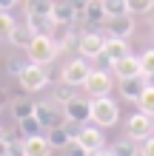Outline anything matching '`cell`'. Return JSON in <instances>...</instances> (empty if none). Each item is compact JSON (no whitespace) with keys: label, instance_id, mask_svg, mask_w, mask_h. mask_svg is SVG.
Returning a JSON list of instances; mask_svg holds the SVG:
<instances>
[{"label":"cell","instance_id":"6da1fadb","mask_svg":"<svg viewBox=\"0 0 154 156\" xmlns=\"http://www.w3.org/2000/svg\"><path fill=\"white\" fill-rule=\"evenodd\" d=\"M120 119V108L111 97H92L88 99V122L97 128H111Z\"/></svg>","mask_w":154,"mask_h":156},{"label":"cell","instance_id":"7a4b0ae2","mask_svg":"<svg viewBox=\"0 0 154 156\" xmlns=\"http://www.w3.org/2000/svg\"><path fill=\"white\" fill-rule=\"evenodd\" d=\"M57 54H60V45L54 43L51 34H34L32 43L26 45V57L34 66H49V62L57 60Z\"/></svg>","mask_w":154,"mask_h":156},{"label":"cell","instance_id":"3957f363","mask_svg":"<svg viewBox=\"0 0 154 156\" xmlns=\"http://www.w3.org/2000/svg\"><path fill=\"white\" fill-rule=\"evenodd\" d=\"M17 82H20L23 91H29V94H37L49 85V71L46 66H34V62H26V66L17 71Z\"/></svg>","mask_w":154,"mask_h":156},{"label":"cell","instance_id":"277c9868","mask_svg":"<svg viewBox=\"0 0 154 156\" xmlns=\"http://www.w3.org/2000/svg\"><path fill=\"white\" fill-rule=\"evenodd\" d=\"M34 116H37V122L43 131H51V128H57L66 122V114H63L60 102H54V99H46V102H34Z\"/></svg>","mask_w":154,"mask_h":156},{"label":"cell","instance_id":"5b68a950","mask_svg":"<svg viewBox=\"0 0 154 156\" xmlns=\"http://www.w3.org/2000/svg\"><path fill=\"white\" fill-rule=\"evenodd\" d=\"M151 133H154V116L143 114V111H137V114L129 116V122H126V136H129V139H140L143 142Z\"/></svg>","mask_w":154,"mask_h":156},{"label":"cell","instance_id":"8992f818","mask_svg":"<svg viewBox=\"0 0 154 156\" xmlns=\"http://www.w3.org/2000/svg\"><path fill=\"white\" fill-rule=\"evenodd\" d=\"M103 45H106V34L103 31H86V34H80L77 51H80L83 60H97L103 54Z\"/></svg>","mask_w":154,"mask_h":156},{"label":"cell","instance_id":"52a82bcc","mask_svg":"<svg viewBox=\"0 0 154 156\" xmlns=\"http://www.w3.org/2000/svg\"><path fill=\"white\" fill-rule=\"evenodd\" d=\"M111 77L106 74V71H97V68H92L88 71V77H86V82H83V91L88 97H108L111 94Z\"/></svg>","mask_w":154,"mask_h":156},{"label":"cell","instance_id":"ba28073f","mask_svg":"<svg viewBox=\"0 0 154 156\" xmlns=\"http://www.w3.org/2000/svg\"><path fill=\"white\" fill-rule=\"evenodd\" d=\"M88 71H92V68L86 66V60H83V57H77V60H71V62H66V66H63L60 80L66 82V85H71V88H74V85H83V82H86Z\"/></svg>","mask_w":154,"mask_h":156},{"label":"cell","instance_id":"9c48e42d","mask_svg":"<svg viewBox=\"0 0 154 156\" xmlns=\"http://www.w3.org/2000/svg\"><path fill=\"white\" fill-rule=\"evenodd\" d=\"M103 29H106V37H131V31H134V17L131 14H123V17H108V20L103 23Z\"/></svg>","mask_w":154,"mask_h":156},{"label":"cell","instance_id":"30bf717a","mask_svg":"<svg viewBox=\"0 0 154 156\" xmlns=\"http://www.w3.org/2000/svg\"><path fill=\"white\" fill-rule=\"evenodd\" d=\"M51 142L46 133H37V136H26L23 145H20V156H51Z\"/></svg>","mask_w":154,"mask_h":156},{"label":"cell","instance_id":"8fae6325","mask_svg":"<svg viewBox=\"0 0 154 156\" xmlns=\"http://www.w3.org/2000/svg\"><path fill=\"white\" fill-rule=\"evenodd\" d=\"M129 43L126 40H120V37H106V45H103V54L100 57L106 60V66H111V62H117V60H123V57H129Z\"/></svg>","mask_w":154,"mask_h":156},{"label":"cell","instance_id":"7c38bea8","mask_svg":"<svg viewBox=\"0 0 154 156\" xmlns=\"http://www.w3.org/2000/svg\"><path fill=\"white\" fill-rule=\"evenodd\" d=\"M51 37H54V43L60 45V51H77L80 34L74 31V26H54Z\"/></svg>","mask_w":154,"mask_h":156},{"label":"cell","instance_id":"4fadbf2b","mask_svg":"<svg viewBox=\"0 0 154 156\" xmlns=\"http://www.w3.org/2000/svg\"><path fill=\"white\" fill-rule=\"evenodd\" d=\"M77 142L83 145L88 153H92V151L106 148V142H103V128H97V125H83V131H80Z\"/></svg>","mask_w":154,"mask_h":156},{"label":"cell","instance_id":"5bb4252c","mask_svg":"<svg viewBox=\"0 0 154 156\" xmlns=\"http://www.w3.org/2000/svg\"><path fill=\"white\" fill-rule=\"evenodd\" d=\"M51 20H54V26H74V23H77L74 6H71L69 0H54V6H51Z\"/></svg>","mask_w":154,"mask_h":156},{"label":"cell","instance_id":"9a60e30c","mask_svg":"<svg viewBox=\"0 0 154 156\" xmlns=\"http://www.w3.org/2000/svg\"><path fill=\"white\" fill-rule=\"evenodd\" d=\"M117 74V80H126V77H140L143 71H140V60L134 57V54H129V57H123V60H117L108 66Z\"/></svg>","mask_w":154,"mask_h":156},{"label":"cell","instance_id":"2e32d148","mask_svg":"<svg viewBox=\"0 0 154 156\" xmlns=\"http://www.w3.org/2000/svg\"><path fill=\"white\" fill-rule=\"evenodd\" d=\"M63 114H66V119H74V122H83L88 119V99L83 97H71L66 105H63Z\"/></svg>","mask_w":154,"mask_h":156},{"label":"cell","instance_id":"e0dca14e","mask_svg":"<svg viewBox=\"0 0 154 156\" xmlns=\"http://www.w3.org/2000/svg\"><path fill=\"white\" fill-rule=\"evenodd\" d=\"M146 91V77H126V80H120V94H123V99H129V102H137V97Z\"/></svg>","mask_w":154,"mask_h":156},{"label":"cell","instance_id":"ac0fdd59","mask_svg":"<svg viewBox=\"0 0 154 156\" xmlns=\"http://www.w3.org/2000/svg\"><path fill=\"white\" fill-rule=\"evenodd\" d=\"M32 37H34V31L26 23H14V29L9 31V43H12L14 48H26V45L32 43Z\"/></svg>","mask_w":154,"mask_h":156},{"label":"cell","instance_id":"d6986e66","mask_svg":"<svg viewBox=\"0 0 154 156\" xmlns=\"http://www.w3.org/2000/svg\"><path fill=\"white\" fill-rule=\"evenodd\" d=\"M108 151H111V156H140V145H137V139L123 136V139H117Z\"/></svg>","mask_w":154,"mask_h":156},{"label":"cell","instance_id":"ffe728a7","mask_svg":"<svg viewBox=\"0 0 154 156\" xmlns=\"http://www.w3.org/2000/svg\"><path fill=\"white\" fill-rule=\"evenodd\" d=\"M83 20H86L88 26H103V23L108 20L103 3H92V0H88V3H86V12H83Z\"/></svg>","mask_w":154,"mask_h":156},{"label":"cell","instance_id":"44dd1931","mask_svg":"<svg viewBox=\"0 0 154 156\" xmlns=\"http://www.w3.org/2000/svg\"><path fill=\"white\" fill-rule=\"evenodd\" d=\"M46 136H49V142H51V148H66V145L74 139V136L69 133V128L66 125H57V128H51V131H46Z\"/></svg>","mask_w":154,"mask_h":156},{"label":"cell","instance_id":"7402d4cb","mask_svg":"<svg viewBox=\"0 0 154 156\" xmlns=\"http://www.w3.org/2000/svg\"><path fill=\"white\" fill-rule=\"evenodd\" d=\"M20 3H23V9H26V17H29V14L43 17V14H51L54 0H20Z\"/></svg>","mask_w":154,"mask_h":156},{"label":"cell","instance_id":"603a6c76","mask_svg":"<svg viewBox=\"0 0 154 156\" xmlns=\"http://www.w3.org/2000/svg\"><path fill=\"white\" fill-rule=\"evenodd\" d=\"M17 128H20V133H23V139L26 136H37V133H43V128H40V122H37V116H26V119H17Z\"/></svg>","mask_w":154,"mask_h":156},{"label":"cell","instance_id":"cb8c5ba5","mask_svg":"<svg viewBox=\"0 0 154 156\" xmlns=\"http://www.w3.org/2000/svg\"><path fill=\"white\" fill-rule=\"evenodd\" d=\"M137 111L154 116V88H151V85H146V91L137 97Z\"/></svg>","mask_w":154,"mask_h":156},{"label":"cell","instance_id":"d4e9b609","mask_svg":"<svg viewBox=\"0 0 154 156\" xmlns=\"http://www.w3.org/2000/svg\"><path fill=\"white\" fill-rule=\"evenodd\" d=\"M12 114H14V119L32 116L34 114V102H32V99H14V102H12Z\"/></svg>","mask_w":154,"mask_h":156},{"label":"cell","instance_id":"484cf974","mask_svg":"<svg viewBox=\"0 0 154 156\" xmlns=\"http://www.w3.org/2000/svg\"><path fill=\"white\" fill-rule=\"evenodd\" d=\"M103 9H106V17H123V14H129L126 0H103Z\"/></svg>","mask_w":154,"mask_h":156},{"label":"cell","instance_id":"4316f807","mask_svg":"<svg viewBox=\"0 0 154 156\" xmlns=\"http://www.w3.org/2000/svg\"><path fill=\"white\" fill-rule=\"evenodd\" d=\"M129 6V14H148L154 9V0H126Z\"/></svg>","mask_w":154,"mask_h":156},{"label":"cell","instance_id":"83f0119b","mask_svg":"<svg viewBox=\"0 0 154 156\" xmlns=\"http://www.w3.org/2000/svg\"><path fill=\"white\" fill-rule=\"evenodd\" d=\"M137 60H140V71H143V77L154 74V48H146Z\"/></svg>","mask_w":154,"mask_h":156},{"label":"cell","instance_id":"f1b7e54d","mask_svg":"<svg viewBox=\"0 0 154 156\" xmlns=\"http://www.w3.org/2000/svg\"><path fill=\"white\" fill-rule=\"evenodd\" d=\"M14 29V17L9 12H0V40H9V31Z\"/></svg>","mask_w":154,"mask_h":156},{"label":"cell","instance_id":"f546056e","mask_svg":"<svg viewBox=\"0 0 154 156\" xmlns=\"http://www.w3.org/2000/svg\"><path fill=\"white\" fill-rule=\"evenodd\" d=\"M71 97H74V94H71V85H66V82L57 85V88H54V94H51V99H54V102H60V105H66Z\"/></svg>","mask_w":154,"mask_h":156},{"label":"cell","instance_id":"4dcf8cb0","mask_svg":"<svg viewBox=\"0 0 154 156\" xmlns=\"http://www.w3.org/2000/svg\"><path fill=\"white\" fill-rule=\"evenodd\" d=\"M63 156H88V151L83 148V145H80L77 139H71L66 148H63Z\"/></svg>","mask_w":154,"mask_h":156},{"label":"cell","instance_id":"1f68e13d","mask_svg":"<svg viewBox=\"0 0 154 156\" xmlns=\"http://www.w3.org/2000/svg\"><path fill=\"white\" fill-rule=\"evenodd\" d=\"M140 156H154V133L143 139V145H140Z\"/></svg>","mask_w":154,"mask_h":156},{"label":"cell","instance_id":"d6a6232c","mask_svg":"<svg viewBox=\"0 0 154 156\" xmlns=\"http://www.w3.org/2000/svg\"><path fill=\"white\" fill-rule=\"evenodd\" d=\"M9 153H12V145H9L3 136H0V156H9Z\"/></svg>","mask_w":154,"mask_h":156},{"label":"cell","instance_id":"836d02e7","mask_svg":"<svg viewBox=\"0 0 154 156\" xmlns=\"http://www.w3.org/2000/svg\"><path fill=\"white\" fill-rule=\"evenodd\" d=\"M14 3H20V0H0V12H9Z\"/></svg>","mask_w":154,"mask_h":156},{"label":"cell","instance_id":"e575fe53","mask_svg":"<svg viewBox=\"0 0 154 156\" xmlns=\"http://www.w3.org/2000/svg\"><path fill=\"white\" fill-rule=\"evenodd\" d=\"M88 156H111V151H106V148H100V151H92Z\"/></svg>","mask_w":154,"mask_h":156},{"label":"cell","instance_id":"d590c367","mask_svg":"<svg viewBox=\"0 0 154 156\" xmlns=\"http://www.w3.org/2000/svg\"><path fill=\"white\" fill-rule=\"evenodd\" d=\"M146 85H151V88H154V74H148V77H146Z\"/></svg>","mask_w":154,"mask_h":156},{"label":"cell","instance_id":"8d00e7d4","mask_svg":"<svg viewBox=\"0 0 154 156\" xmlns=\"http://www.w3.org/2000/svg\"><path fill=\"white\" fill-rule=\"evenodd\" d=\"M92 3H103V0H92Z\"/></svg>","mask_w":154,"mask_h":156},{"label":"cell","instance_id":"74e56055","mask_svg":"<svg viewBox=\"0 0 154 156\" xmlns=\"http://www.w3.org/2000/svg\"><path fill=\"white\" fill-rule=\"evenodd\" d=\"M151 37H154V29H151Z\"/></svg>","mask_w":154,"mask_h":156}]
</instances>
